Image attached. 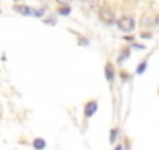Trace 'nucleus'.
Listing matches in <instances>:
<instances>
[{"mask_svg": "<svg viewBox=\"0 0 159 150\" xmlns=\"http://www.w3.org/2000/svg\"><path fill=\"white\" fill-rule=\"evenodd\" d=\"M105 73H106V80H108L109 83H112V82H114V69H112L111 64H106V66H105Z\"/></svg>", "mask_w": 159, "mask_h": 150, "instance_id": "nucleus-5", "label": "nucleus"}, {"mask_svg": "<svg viewBox=\"0 0 159 150\" xmlns=\"http://www.w3.org/2000/svg\"><path fill=\"white\" fill-rule=\"evenodd\" d=\"M116 150H122V145H117V147H116Z\"/></svg>", "mask_w": 159, "mask_h": 150, "instance_id": "nucleus-14", "label": "nucleus"}, {"mask_svg": "<svg viewBox=\"0 0 159 150\" xmlns=\"http://www.w3.org/2000/svg\"><path fill=\"white\" fill-rule=\"evenodd\" d=\"M117 25H119V30H122L123 33H129V31L134 30L136 22H134V19H133L131 16H123V17L117 22Z\"/></svg>", "mask_w": 159, "mask_h": 150, "instance_id": "nucleus-1", "label": "nucleus"}, {"mask_svg": "<svg viewBox=\"0 0 159 150\" xmlns=\"http://www.w3.org/2000/svg\"><path fill=\"white\" fill-rule=\"evenodd\" d=\"M33 145H34L36 150H44V148H45V141H44L42 138H36V139L33 141Z\"/></svg>", "mask_w": 159, "mask_h": 150, "instance_id": "nucleus-6", "label": "nucleus"}, {"mask_svg": "<svg viewBox=\"0 0 159 150\" xmlns=\"http://www.w3.org/2000/svg\"><path fill=\"white\" fill-rule=\"evenodd\" d=\"M154 25H157V27H159V13L154 16Z\"/></svg>", "mask_w": 159, "mask_h": 150, "instance_id": "nucleus-13", "label": "nucleus"}, {"mask_svg": "<svg viewBox=\"0 0 159 150\" xmlns=\"http://www.w3.org/2000/svg\"><path fill=\"white\" fill-rule=\"evenodd\" d=\"M58 13H59L61 16H69V13H70V8H69V5H66V7H61V8L58 10Z\"/></svg>", "mask_w": 159, "mask_h": 150, "instance_id": "nucleus-7", "label": "nucleus"}, {"mask_svg": "<svg viewBox=\"0 0 159 150\" xmlns=\"http://www.w3.org/2000/svg\"><path fill=\"white\" fill-rule=\"evenodd\" d=\"M83 2H86V0H83Z\"/></svg>", "mask_w": 159, "mask_h": 150, "instance_id": "nucleus-15", "label": "nucleus"}, {"mask_svg": "<svg viewBox=\"0 0 159 150\" xmlns=\"http://www.w3.org/2000/svg\"><path fill=\"white\" fill-rule=\"evenodd\" d=\"M56 2L62 7V5H69V2H70V0H56Z\"/></svg>", "mask_w": 159, "mask_h": 150, "instance_id": "nucleus-11", "label": "nucleus"}, {"mask_svg": "<svg viewBox=\"0 0 159 150\" xmlns=\"http://www.w3.org/2000/svg\"><path fill=\"white\" fill-rule=\"evenodd\" d=\"M97 110H98V103H97L95 100H91V102H88L86 106H84V116H86V117H92V116L97 113Z\"/></svg>", "mask_w": 159, "mask_h": 150, "instance_id": "nucleus-3", "label": "nucleus"}, {"mask_svg": "<svg viewBox=\"0 0 159 150\" xmlns=\"http://www.w3.org/2000/svg\"><path fill=\"white\" fill-rule=\"evenodd\" d=\"M123 50H125V52H122L120 56H119V63H122V59H125V58L129 56V49H123Z\"/></svg>", "mask_w": 159, "mask_h": 150, "instance_id": "nucleus-9", "label": "nucleus"}, {"mask_svg": "<svg viewBox=\"0 0 159 150\" xmlns=\"http://www.w3.org/2000/svg\"><path fill=\"white\" fill-rule=\"evenodd\" d=\"M98 19L103 22V24H112L114 22V19H116V16H114V11L111 10V8H102L100 11H98Z\"/></svg>", "mask_w": 159, "mask_h": 150, "instance_id": "nucleus-2", "label": "nucleus"}, {"mask_svg": "<svg viewBox=\"0 0 159 150\" xmlns=\"http://www.w3.org/2000/svg\"><path fill=\"white\" fill-rule=\"evenodd\" d=\"M116 136H117V128H112L111 133H109V141L114 142V141H116Z\"/></svg>", "mask_w": 159, "mask_h": 150, "instance_id": "nucleus-10", "label": "nucleus"}, {"mask_svg": "<svg viewBox=\"0 0 159 150\" xmlns=\"http://www.w3.org/2000/svg\"><path fill=\"white\" fill-rule=\"evenodd\" d=\"M145 69H147V63H145V61H142V63L139 64V67H137L136 73H137V75H142V73L145 72Z\"/></svg>", "mask_w": 159, "mask_h": 150, "instance_id": "nucleus-8", "label": "nucleus"}, {"mask_svg": "<svg viewBox=\"0 0 159 150\" xmlns=\"http://www.w3.org/2000/svg\"><path fill=\"white\" fill-rule=\"evenodd\" d=\"M14 11L24 16H34V10L27 7V5H14Z\"/></svg>", "mask_w": 159, "mask_h": 150, "instance_id": "nucleus-4", "label": "nucleus"}, {"mask_svg": "<svg viewBox=\"0 0 159 150\" xmlns=\"http://www.w3.org/2000/svg\"><path fill=\"white\" fill-rule=\"evenodd\" d=\"M140 36H142L143 39H150V38H151V35H150V33H142Z\"/></svg>", "mask_w": 159, "mask_h": 150, "instance_id": "nucleus-12", "label": "nucleus"}]
</instances>
